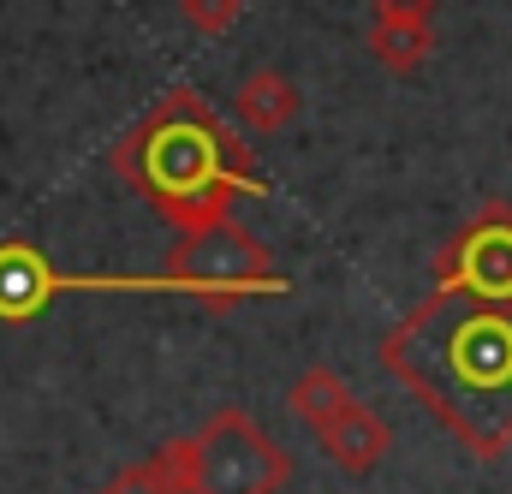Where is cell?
Returning a JSON list of instances; mask_svg holds the SVG:
<instances>
[{
  "instance_id": "cell-1",
  "label": "cell",
  "mask_w": 512,
  "mask_h": 494,
  "mask_svg": "<svg viewBox=\"0 0 512 494\" xmlns=\"http://www.w3.org/2000/svg\"><path fill=\"white\" fill-rule=\"evenodd\" d=\"M382 364L471 459L512 453V298L435 286L387 328Z\"/></svg>"
},
{
  "instance_id": "cell-2",
  "label": "cell",
  "mask_w": 512,
  "mask_h": 494,
  "mask_svg": "<svg viewBox=\"0 0 512 494\" xmlns=\"http://www.w3.org/2000/svg\"><path fill=\"white\" fill-rule=\"evenodd\" d=\"M108 161L173 233L233 215V197H268L256 149L197 90H167L114 143Z\"/></svg>"
},
{
  "instance_id": "cell-3",
  "label": "cell",
  "mask_w": 512,
  "mask_h": 494,
  "mask_svg": "<svg viewBox=\"0 0 512 494\" xmlns=\"http://www.w3.org/2000/svg\"><path fill=\"white\" fill-rule=\"evenodd\" d=\"M161 292L227 310L239 298H286L292 280L280 274V262L268 256V245L239 215H221V221L191 227V233L173 239L167 262H161Z\"/></svg>"
},
{
  "instance_id": "cell-4",
  "label": "cell",
  "mask_w": 512,
  "mask_h": 494,
  "mask_svg": "<svg viewBox=\"0 0 512 494\" xmlns=\"http://www.w3.org/2000/svg\"><path fill=\"white\" fill-rule=\"evenodd\" d=\"M185 494H280L292 483V453L256 423L245 405L209 411L191 435L161 447Z\"/></svg>"
},
{
  "instance_id": "cell-5",
  "label": "cell",
  "mask_w": 512,
  "mask_h": 494,
  "mask_svg": "<svg viewBox=\"0 0 512 494\" xmlns=\"http://www.w3.org/2000/svg\"><path fill=\"white\" fill-rule=\"evenodd\" d=\"M60 292H161V274H60L48 250L6 239L0 245V322H36Z\"/></svg>"
},
{
  "instance_id": "cell-6",
  "label": "cell",
  "mask_w": 512,
  "mask_h": 494,
  "mask_svg": "<svg viewBox=\"0 0 512 494\" xmlns=\"http://www.w3.org/2000/svg\"><path fill=\"white\" fill-rule=\"evenodd\" d=\"M435 286L441 292H477L512 298V203L489 197L447 245L435 250Z\"/></svg>"
},
{
  "instance_id": "cell-7",
  "label": "cell",
  "mask_w": 512,
  "mask_h": 494,
  "mask_svg": "<svg viewBox=\"0 0 512 494\" xmlns=\"http://www.w3.org/2000/svg\"><path fill=\"white\" fill-rule=\"evenodd\" d=\"M316 441H322V453H328L346 477H370L387 459V447H393V429H387L382 411H370L364 399H352Z\"/></svg>"
},
{
  "instance_id": "cell-8",
  "label": "cell",
  "mask_w": 512,
  "mask_h": 494,
  "mask_svg": "<svg viewBox=\"0 0 512 494\" xmlns=\"http://www.w3.org/2000/svg\"><path fill=\"white\" fill-rule=\"evenodd\" d=\"M298 108H304L298 84L286 72H274V66H256L251 78L239 84V96H233V120L245 125V131H256V137L286 131V125L298 120Z\"/></svg>"
},
{
  "instance_id": "cell-9",
  "label": "cell",
  "mask_w": 512,
  "mask_h": 494,
  "mask_svg": "<svg viewBox=\"0 0 512 494\" xmlns=\"http://www.w3.org/2000/svg\"><path fill=\"white\" fill-rule=\"evenodd\" d=\"M370 54L382 60V72L411 78L435 54V24H417V18H370Z\"/></svg>"
},
{
  "instance_id": "cell-10",
  "label": "cell",
  "mask_w": 512,
  "mask_h": 494,
  "mask_svg": "<svg viewBox=\"0 0 512 494\" xmlns=\"http://www.w3.org/2000/svg\"><path fill=\"white\" fill-rule=\"evenodd\" d=\"M352 399H358V393L346 387V375L328 370V364L304 370L292 387H286V405H292V417H298L304 429H316V435H322V429H328V423H334V417L352 405Z\"/></svg>"
},
{
  "instance_id": "cell-11",
  "label": "cell",
  "mask_w": 512,
  "mask_h": 494,
  "mask_svg": "<svg viewBox=\"0 0 512 494\" xmlns=\"http://www.w3.org/2000/svg\"><path fill=\"white\" fill-rule=\"evenodd\" d=\"M96 494H185V483H179L173 459L155 453V459H143V465H126L120 477H108Z\"/></svg>"
},
{
  "instance_id": "cell-12",
  "label": "cell",
  "mask_w": 512,
  "mask_h": 494,
  "mask_svg": "<svg viewBox=\"0 0 512 494\" xmlns=\"http://www.w3.org/2000/svg\"><path fill=\"white\" fill-rule=\"evenodd\" d=\"M245 0H179V18L197 30V36H227L239 24Z\"/></svg>"
},
{
  "instance_id": "cell-13",
  "label": "cell",
  "mask_w": 512,
  "mask_h": 494,
  "mask_svg": "<svg viewBox=\"0 0 512 494\" xmlns=\"http://www.w3.org/2000/svg\"><path fill=\"white\" fill-rule=\"evenodd\" d=\"M370 18H417V24H435V0H370Z\"/></svg>"
}]
</instances>
